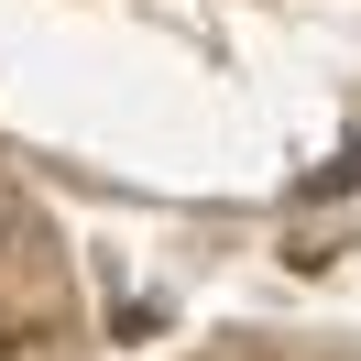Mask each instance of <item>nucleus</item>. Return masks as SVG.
I'll use <instances>...</instances> for the list:
<instances>
[{
  "label": "nucleus",
  "instance_id": "f257e3e1",
  "mask_svg": "<svg viewBox=\"0 0 361 361\" xmlns=\"http://www.w3.org/2000/svg\"><path fill=\"white\" fill-rule=\"evenodd\" d=\"M0 230H11V186H0Z\"/></svg>",
  "mask_w": 361,
  "mask_h": 361
}]
</instances>
